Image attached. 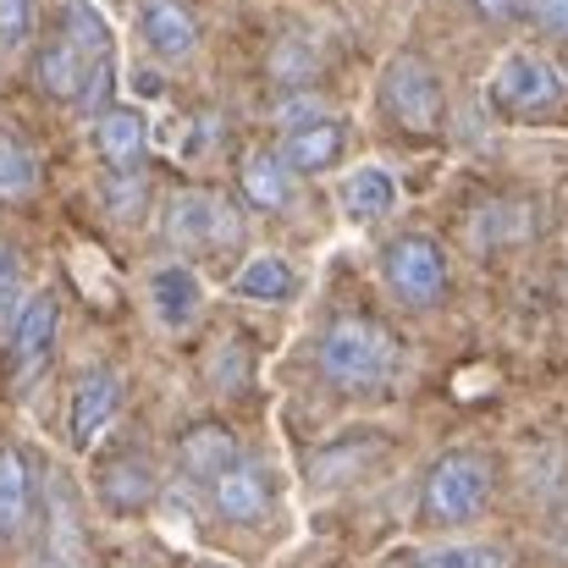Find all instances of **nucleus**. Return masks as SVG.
<instances>
[{"instance_id": "obj_1", "label": "nucleus", "mask_w": 568, "mask_h": 568, "mask_svg": "<svg viewBox=\"0 0 568 568\" xmlns=\"http://www.w3.org/2000/svg\"><path fill=\"white\" fill-rule=\"evenodd\" d=\"M403 365V348L397 337L365 321V315H337L326 321V332L315 337V371L332 392H348V397H376L397 381Z\"/></svg>"}, {"instance_id": "obj_2", "label": "nucleus", "mask_w": 568, "mask_h": 568, "mask_svg": "<svg viewBox=\"0 0 568 568\" xmlns=\"http://www.w3.org/2000/svg\"><path fill=\"white\" fill-rule=\"evenodd\" d=\"M491 491H497V464L491 453L480 447H453L442 453L430 469H425V486H419V519L425 525H475L486 508H491Z\"/></svg>"}, {"instance_id": "obj_3", "label": "nucleus", "mask_w": 568, "mask_h": 568, "mask_svg": "<svg viewBox=\"0 0 568 568\" xmlns=\"http://www.w3.org/2000/svg\"><path fill=\"white\" fill-rule=\"evenodd\" d=\"M381 282L397 304L408 310H436L453 287V265H447V248L425 232H403L381 248Z\"/></svg>"}, {"instance_id": "obj_4", "label": "nucleus", "mask_w": 568, "mask_h": 568, "mask_svg": "<svg viewBox=\"0 0 568 568\" xmlns=\"http://www.w3.org/2000/svg\"><path fill=\"white\" fill-rule=\"evenodd\" d=\"M381 111H386L392 128L430 139L447 122V89L419 55H392L386 72H381Z\"/></svg>"}, {"instance_id": "obj_5", "label": "nucleus", "mask_w": 568, "mask_h": 568, "mask_svg": "<svg viewBox=\"0 0 568 568\" xmlns=\"http://www.w3.org/2000/svg\"><path fill=\"white\" fill-rule=\"evenodd\" d=\"M55 337H61V298L55 293L22 298L17 321L6 326V392L28 397L39 386V376L55 359Z\"/></svg>"}, {"instance_id": "obj_6", "label": "nucleus", "mask_w": 568, "mask_h": 568, "mask_svg": "<svg viewBox=\"0 0 568 568\" xmlns=\"http://www.w3.org/2000/svg\"><path fill=\"white\" fill-rule=\"evenodd\" d=\"M486 94H491V105H497L503 116H552V111L568 100V83L547 55L514 50V55L497 61Z\"/></svg>"}, {"instance_id": "obj_7", "label": "nucleus", "mask_w": 568, "mask_h": 568, "mask_svg": "<svg viewBox=\"0 0 568 568\" xmlns=\"http://www.w3.org/2000/svg\"><path fill=\"white\" fill-rule=\"evenodd\" d=\"M61 33L72 39V50L89 61V94L83 111H111V89H116V50H111V28L100 17L94 0H61Z\"/></svg>"}, {"instance_id": "obj_8", "label": "nucleus", "mask_w": 568, "mask_h": 568, "mask_svg": "<svg viewBox=\"0 0 568 568\" xmlns=\"http://www.w3.org/2000/svg\"><path fill=\"white\" fill-rule=\"evenodd\" d=\"M44 525H39V552L33 568H89V536H83V514H78V497L61 475L44 480Z\"/></svg>"}, {"instance_id": "obj_9", "label": "nucleus", "mask_w": 568, "mask_h": 568, "mask_svg": "<svg viewBox=\"0 0 568 568\" xmlns=\"http://www.w3.org/2000/svg\"><path fill=\"white\" fill-rule=\"evenodd\" d=\"M116 414H122V376H116L111 365H94V371H83V376L72 381V397H67V436H72L78 453L100 447L105 430L116 425Z\"/></svg>"}, {"instance_id": "obj_10", "label": "nucleus", "mask_w": 568, "mask_h": 568, "mask_svg": "<svg viewBox=\"0 0 568 568\" xmlns=\"http://www.w3.org/2000/svg\"><path fill=\"white\" fill-rule=\"evenodd\" d=\"M94 497H100L111 514H122V519L144 514V508L161 497V475H155L150 453H144V447H116V453H105V458L94 464Z\"/></svg>"}, {"instance_id": "obj_11", "label": "nucleus", "mask_w": 568, "mask_h": 568, "mask_svg": "<svg viewBox=\"0 0 568 568\" xmlns=\"http://www.w3.org/2000/svg\"><path fill=\"white\" fill-rule=\"evenodd\" d=\"M237 210L226 204V199H215V193H178L172 204H166V237L178 243V248H232L237 243Z\"/></svg>"}, {"instance_id": "obj_12", "label": "nucleus", "mask_w": 568, "mask_h": 568, "mask_svg": "<svg viewBox=\"0 0 568 568\" xmlns=\"http://www.w3.org/2000/svg\"><path fill=\"white\" fill-rule=\"evenodd\" d=\"M210 491V508H215V519L221 525H260V519H271V508H276V480H271V469L260 464V458H237L221 480H210L204 486Z\"/></svg>"}, {"instance_id": "obj_13", "label": "nucleus", "mask_w": 568, "mask_h": 568, "mask_svg": "<svg viewBox=\"0 0 568 568\" xmlns=\"http://www.w3.org/2000/svg\"><path fill=\"white\" fill-rule=\"evenodd\" d=\"M89 139H94V155H100L111 172H139L144 155H150V122H144V111H133V105L100 111L94 128H89Z\"/></svg>"}, {"instance_id": "obj_14", "label": "nucleus", "mask_w": 568, "mask_h": 568, "mask_svg": "<svg viewBox=\"0 0 568 568\" xmlns=\"http://www.w3.org/2000/svg\"><path fill=\"white\" fill-rule=\"evenodd\" d=\"M39 514V480L22 447H0V547H17Z\"/></svg>"}, {"instance_id": "obj_15", "label": "nucleus", "mask_w": 568, "mask_h": 568, "mask_svg": "<svg viewBox=\"0 0 568 568\" xmlns=\"http://www.w3.org/2000/svg\"><path fill=\"white\" fill-rule=\"evenodd\" d=\"M33 83L55 105H83V94H89V61L72 50V39L61 28L50 39H39V50H33Z\"/></svg>"}, {"instance_id": "obj_16", "label": "nucleus", "mask_w": 568, "mask_h": 568, "mask_svg": "<svg viewBox=\"0 0 568 568\" xmlns=\"http://www.w3.org/2000/svg\"><path fill=\"white\" fill-rule=\"evenodd\" d=\"M237 458H243V447H237V436H232L221 419H199V425H189V430L178 436V469L189 475L193 486L221 480Z\"/></svg>"}, {"instance_id": "obj_17", "label": "nucleus", "mask_w": 568, "mask_h": 568, "mask_svg": "<svg viewBox=\"0 0 568 568\" xmlns=\"http://www.w3.org/2000/svg\"><path fill=\"white\" fill-rule=\"evenodd\" d=\"M343 150H348V128H343L337 116H321V122H310V128H293V133H282V144H276V155H282V166H287L293 178L332 172V166L343 161Z\"/></svg>"}, {"instance_id": "obj_18", "label": "nucleus", "mask_w": 568, "mask_h": 568, "mask_svg": "<svg viewBox=\"0 0 568 568\" xmlns=\"http://www.w3.org/2000/svg\"><path fill=\"white\" fill-rule=\"evenodd\" d=\"M139 39L161 61H189L199 50V22L183 0H139Z\"/></svg>"}, {"instance_id": "obj_19", "label": "nucleus", "mask_w": 568, "mask_h": 568, "mask_svg": "<svg viewBox=\"0 0 568 568\" xmlns=\"http://www.w3.org/2000/svg\"><path fill=\"white\" fill-rule=\"evenodd\" d=\"M381 453H386V436H381V430H348V436L326 442V447L310 458V480H315V486H348V480H359L371 464H381Z\"/></svg>"}, {"instance_id": "obj_20", "label": "nucleus", "mask_w": 568, "mask_h": 568, "mask_svg": "<svg viewBox=\"0 0 568 568\" xmlns=\"http://www.w3.org/2000/svg\"><path fill=\"white\" fill-rule=\"evenodd\" d=\"M337 210L354 221V226H376L397 210V178L386 166H354L343 183H337Z\"/></svg>"}, {"instance_id": "obj_21", "label": "nucleus", "mask_w": 568, "mask_h": 568, "mask_svg": "<svg viewBox=\"0 0 568 568\" xmlns=\"http://www.w3.org/2000/svg\"><path fill=\"white\" fill-rule=\"evenodd\" d=\"M150 304H155V321L166 332H189L199 321V310H204V287H199V276L189 265H161L150 276Z\"/></svg>"}, {"instance_id": "obj_22", "label": "nucleus", "mask_w": 568, "mask_h": 568, "mask_svg": "<svg viewBox=\"0 0 568 568\" xmlns=\"http://www.w3.org/2000/svg\"><path fill=\"white\" fill-rule=\"evenodd\" d=\"M237 189H243V199H248L254 210L276 215V210L293 204V172L282 166L276 150H248V155L237 161Z\"/></svg>"}, {"instance_id": "obj_23", "label": "nucleus", "mask_w": 568, "mask_h": 568, "mask_svg": "<svg viewBox=\"0 0 568 568\" xmlns=\"http://www.w3.org/2000/svg\"><path fill=\"white\" fill-rule=\"evenodd\" d=\"M232 293L237 298H254V304H287L298 293V276H293V265L282 254H254L232 276Z\"/></svg>"}, {"instance_id": "obj_24", "label": "nucleus", "mask_w": 568, "mask_h": 568, "mask_svg": "<svg viewBox=\"0 0 568 568\" xmlns=\"http://www.w3.org/2000/svg\"><path fill=\"white\" fill-rule=\"evenodd\" d=\"M39 193V161L33 150L0 128V204H28Z\"/></svg>"}, {"instance_id": "obj_25", "label": "nucleus", "mask_w": 568, "mask_h": 568, "mask_svg": "<svg viewBox=\"0 0 568 568\" xmlns=\"http://www.w3.org/2000/svg\"><path fill=\"white\" fill-rule=\"evenodd\" d=\"M403 568H508V552L491 541H458V547H425Z\"/></svg>"}, {"instance_id": "obj_26", "label": "nucleus", "mask_w": 568, "mask_h": 568, "mask_svg": "<svg viewBox=\"0 0 568 568\" xmlns=\"http://www.w3.org/2000/svg\"><path fill=\"white\" fill-rule=\"evenodd\" d=\"M22 276H28L22 248L0 237V332H6V326L17 321V310H22Z\"/></svg>"}, {"instance_id": "obj_27", "label": "nucleus", "mask_w": 568, "mask_h": 568, "mask_svg": "<svg viewBox=\"0 0 568 568\" xmlns=\"http://www.w3.org/2000/svg\"><path fill=\"white\" fill-rule=\"evenodd\" d=\"M33 0H0V55H22L33 44Z\"/></svg>"}, {"instance_id": "obj_28", "label": "nucleus", "mask_w": 568, "mask_h": 568, "mask_svg": "<svg viewBox=\"0 0 568 568\" xmlns=\"http://www.w3.org/2000/svg\"><path fill=\"white\" fill-rule=\"evenodd\" d=\"M144 172H111V183H105V204H111V215L116 221H139L144 215Z\"/></svg>"}, {"instance_id": "obj_29", "label": "nucleus", "mask_w": 568, "mask_h": 568, "mask_svg": "<svg viewBox=\"0 0 568 568\" xmlns=\"http://www.w3.org/2000/svg\"><path fill=\"white\" fill-rule=\"evenodd\" d=\"M525 226V210H514V204H497V210H486L480 221H475V243H514V237H525L519 232Z\"/></svg>"}, {"instance_id": "obj_30", "label": "nucleus", "mask_w": 568, "mask_h": 568, "mask_svg": "<svg viewBox=\"0 0 568 568\" xmlns=\"http://www.w3.org/2000/svg\"><path fill=\"white\" fill-rule=\"evenodd\" d=\"M525 17L552 33V39H568V0H525Z\"/></svg>"}, {"instance_id": "obj_31", "label": "nucleus", "mask_w": 568, "mask_h": 568, "mask_svg": "<svg viewBox=\"0 0 568 568\" xmlns=\"http://www.w3.org/2000/svg\"><path fill=\"white\" fill-rule=\"evenodd\" d=\"M326 111H321V100L315 94H293L282 111H276V122H282V133H293V128H310V122H321Z\"/></svg>"}, {"instance_id": "obj_32", "label": "nucleus", "mask_w": 568, "mask_h": 568, "mask_svg": "<svg viewBox=\"0 0 568 568\" xmlns=\"http://www.w3.org/2000/svg\"><path fill=\"white\" fill-rule=\"evenodd\" d=\"M271 72H276V78H310V72H315V55H310L304 44H282L276 61H271Z\"/></svg>"}, {"instance_id": "obj_33", "label": "nucleus", "mask_w": 568, "mask_h": 568, "mask_svg": "<svg viewBox=\"0 0 568 568\" xmlns=\"http://www.w3.org/2000/svg\"><path fill=\"white\" fill-rule=\"evenodd\" d=\"M475 11H480L486 22H508V17L525 11V0H475Z\"/></svg>"}, {"instance_id": "obj_34", "label": "nucleus", "mask_w": 568, "mask_h": 568, "mask_svg": "<svg viewBox=\"0 0 568 568\" xmlns=\"http://www.w3.org/2000/svg\"><path fill=\"white\" fill-rule=\"evenodd\" d=\"M204 568H221V564H204Z\"/></svg>"}]
</instances>
